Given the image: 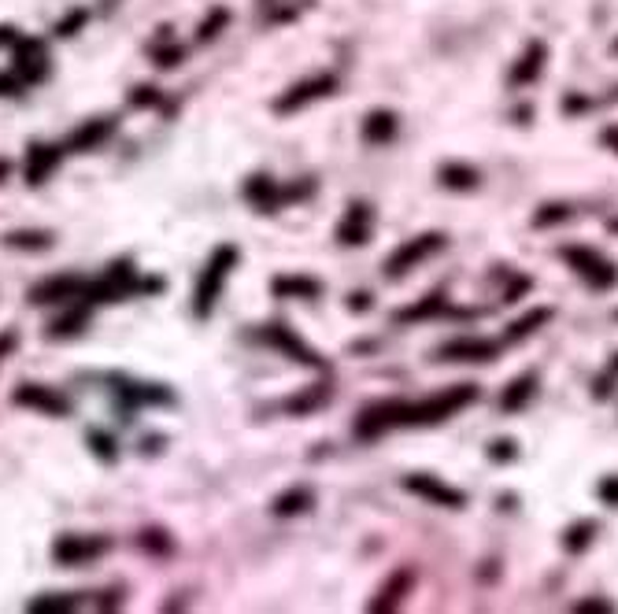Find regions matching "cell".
<instances>
[{
	"instance_id": "cell-1",
	"label": "cell",
	"mask_w": 618,
	"mask_h": 614,
	"mask_svg": "<svg viewBox=\"0 0 618 614\" xmlns=\"http://www.w3.org/2000/svg\"><path fill=\"white\" fill-rule=\"evenodd\" d=\"M482 388L478 385H452L444 393H434L426 400H382V403H370L367 411L356 418V437L363 441H375L382 437L385 429H422V426H441L448 418H456L463 407L478 403Z\"/></svg>"
},
{
	"instance_id": "cell-2",
	"label": "cell",
	"mask_w": 618,
	"mask_h": 614,
	"mask_svg": "<svg viewBox=\"0 0 618 614\" xmlns=\"http://www.w3.org/2000/svg\"><path fill=\"white\" fill-rule=\"evenodd\" d=\"M241 252L234 249V244H219V249L208 256V263H204V271L197 278V293H193V311L197 319H208L215 311V303L226 289V278H230V271L237 267Z\"/></svg>"
},
{
	"instance_id": "cell-3",
	"label": "cell",
	"mask_w": 618,
	"mask_h": 614,
	"mask_svg": "<svg viewBox=\"0 0 618 614\" xmlns=\"http://www.w3.org/2000/svg\"><path fill=\"white\" fill-rule=\"evenodd\" d=\"M560 259L596 293H607V289H614V285H618V267L604 252L589 249V244H563Z\"/></svg>"
},
{
	"instance_id": "cell-4",
	"label": "cell",
	"mask_w": 618,
	"mask_h": 614,
	"mask_svg": "<svg viewBox=\"0 0 618 614\" xmlns=\"http://www.w3.org/2000/svg\"><path fill=\"white\" fill-rule=\"evenodd\" d=\"M448 244V237L444 234H419V237H411V241H404V244H397L393 249V256L385 259V274L393 278V281H400L407 271H415L419 263H426V259H434L441 249Z\"/></svg>"
},
{
	"instance_id": "cell-5",
	"label": "cell",
	"mask_w": 618,
	"mask_h": 614,
	"mask_svg": "<svg viewBox=\"0 0 618 614\" xmlns=\"http://www.w3.org/2000/svg\"><path fill=\"white\" fill-rule=\"evenodd\" d=\"M334 93H337V74H312V78H304V81H297V86L285 89L274 100V111L293 115V111L315 104V100H322V96H334Z\"/></svg>"
},
{
	"instance_id": "cell-6",
	"label": "cell",
	"mask_w": 618,
	"mask_h": 614,
	"mask_svg": "<svg viewBox=\"0 0 618 614\" xmlns=\"http://www.w3.org/2000/svg\"><path fill=\"white\" fill-rule=\"evenodd\" d=\"M404 488L411 496H419L426 503H434V507H448V510H460L467 507V493L456 485H448L444 478H434V474H407L404 478Z\"/></svg>"
},
{
	"instance_id": "cell-7",
	"label": "cell",
	"mask_w": 618,
	"mask_h": 614,
	"mask_svg": "<svg viewBox=\"0 0 618 614\" xmlns=\"http://www.w3.org/2000/svg\"><path fill=\"white\" fill-rule=\"evenodd\" d=\"M504 341H489V337H452L437 348L441 363H492L500 356Z\"/></svg>"
},
{
	"instance_id": "cell-8",
	"label": "cell",
	"mask_w": 618,
	"mask_h": 614,
	"mask_svg": "<svg viewBox=\"0 0 618 614\" xmlns=\"http://www.w3.org/2000/svg\"><path fill=\"white\" fill-rule=\"evenodd\" d=\"M108 548H112L108 537H78V533H67V537H59L52 544V559L59 566H86V563L104 556Z\"/></svg>"
},
{
	"instance_id": "cell-9",
	"label": "cell",
	"mask_w": 618,
	"mask_h": 614,
	"mask_svg": "<svg viewBox=\"0 0 618 614\" xmlns=\"http://www.w3.org/2000/svg\"><path fill=\"white\" fill-rule=\"evenodd\" d=\"M263 341H267V344H274V348H282V352H285V356H293L297 363L312 366V371H326V359H322V356H319L304 337H297V330H290V326H282V322L267 326V330H263Z\"/></svg>"
},
{
	"instance_id": "cell-10",
	"label": "cell",
	"mask_w": 618,
	"mask_h": 614,
	"mask_svg": "<svg viewBox=\"0 0 618 614\" xmlns=\"http://www.w3.org/2000/svg\"><path fill=\"white\" fill-rule=\"evenodd\" d=\"M12 400L19 407H30V411L52 415V418H67L71 415V400L59 393V388H49V385H19Z\"/></svg>"
},
{
	"instance_id": "cell-11",
	"label": "cell",
	"mask_w": 618,
	"mask_h": 614,
	"mask_svg": "<svg viewBox=\"0 0 618 614\" xmlns=\"http://www.w3.org/2000/svg\"><path fill=\"white\" fill-rule=\"evenodd\" d=\"M370 234H375V211H370L367 200H352L344 219L337 222V241L352 249V244H367Z\"/></svg>"
},
{
	"instance_id": "cell-12",
	"label": "cell",
	"mask_w": 618,
	"mask_h": 614,
	"mask_svg": "<svg viewBox=\"0 0 618 614\" xmlns=\"http://www.w3.org/2000/svg\"><path fill=\"white\" fill-rule=\"evenodd\" d=\"M86 293V278L78 274H56V278H45L37 281L30 289V300L34 303H71V300H81Z\"/></svg>"
},
{
	"instance_id": "cell-13",
	"label": "cell",
	"mask_w": 618,
	"mask_h": 614,
	"mask_svg": "<svg viewBox=\"0 0 618 614\" xmlns=\"http://www.w3.org/2000/svg\"><path fill=\"white\" fill-rule=\"evenodd\" d=\"M545 64H548V45H545V41H529V45L522 49V56L514 59V67H511L507 81H511L514 89H522V86H533V81L541 78Z\"/></svg>"
},
{
	"instance_id": "cell-14",
	"label": "cell",
	"mask_w": 618,
	"mask_h": 614,
	"mask_svg": "<svg viewBox=\"0 0 618 614\" xmlns=\"http://www.w3.org/2000/svg\"><path fill=\"white\" fill-rule=\"evenodd\" d=\"M15 74L23 81H41L49 74V56H45V45L41 41H19L15 37Z\"/></svg>"
},
{
	"instance_id": "cell-15",
	"label": "cell",
	"mask_w": 618,
	"mask_h": 614,
	"mask_svg": "<svg viewBox=\"0 0 618 614\" xmlns=\"http://www.w3.org/2000/svg\"><path fill=\"white\" fill-rule=\"evenodd\" d=\"M244 200H249L252 203V208L256 211H263V215H271V211H278L282 208V186H278V181L271 178V174H252L249 181H244Z\"/></svg>"
},
{
	"instance_id": "cell-16",
	"label": "cell",
	"mask_w": 618,
	"mask_h": 614,
	"mask_svg": "<svg viewBox=\"0 0 618 614\" xmlns=\"http://www.w3.org/2000/svg\"><path fill=\"white\" fill-rule=\"evenodd\" d=\"M359 134H363L367 145H389V141L400 134V115L389 111V108H375V111L363 119Z\"/></svg>"
},
{
	"instance_id": "cell-17",
	"label": "cell",
	"mask_w": 618,
	"mask_h": 614,
	"mask_svg": "<svg viewBox=\"0 0 618 614\" xmlns=\"http://www.w3.org/2000/svg\"><path fill=\"white\" fill-rule=\"evenodd\" d=\"M437 181L444 189H452V193H474L482 186V171L470 167V163L448 159V163H441V167H437Z\"/></svg>"
},
{
	"instance_id": "cell-18",
	"label": "cell",
	"mask_w": 618,
	"mask_h": 614,
	"mask_svg": "<svg viewBox=\"0 0 618 614\" xmlns=\"http://www.w3.org/2000/svg\"><path fill=\"white\" fill-rule=\"evenodd\" d=\"M274 296L278 300H319L322 296V281L312 274H282L274 278Z\"/></svg>"
},
{
	"instance_id": "cell-19",
	"label": "cell",
	"mask_w": 618,
	"mask_h": 614,
	"mask_svg": "<svg viewBox=\"0 0 618 614\" xmlns=\"http://www.w3.org/2000/svg\"><path fill=\"white\" fill-rule=\"evenodd\" d=\"M59 156H64L59 145H30L27 149V181L30 186H41V181L59 167Z\"/></svg>"
},
{
	"instance_id": "cell-20",
	"label": "cell",
	"mask_w": 618,
	"mask_h": 614,
	"mask_svg": "<svg viewBox=\"0 0 618 614\" xmlns=\"http://www.w3.org/2000/svg\"><path fill=\"white\" fill-rule=\"evenodd\" d=\"M537 385H541V378L533 374V371H526V374H519L514 378L504 393H500V411H507V415H514V411H522V407L537 396Z\"/></svg>"
},
{
	"instance_id": "cell-21",
	"label": "cell",
	"mask_w": 618,
	"mask_h": 614,
	"mask_svg": "<svg viewBox=\"0 0 618 614\" xmlns=\"http://www.w3.org/2000/svg\"><path fill=\"white\" fill-rule=\"evenodd\" d=\"M411 585H415V574H411L407 566H400L393 578H389L385 585H382V592H378V600L370 603V610H397L400 603H404V596L411 592Z\"/></svg>"
},
{
	"instance_id": "cell-22",
	"label": "cell",
	"mask_w": 618,
	"mask_h": 614,
	"mask_svg": "<svg viewBox=\"0 0 618 614\" xmlns=\"http://www.w3.org/2000/svg\"><path fill=\"white\" fill-rule=\"evenodd\" d=\"M112 130H115V122H112V119L86 122V127H78V130L71 134L67 149H71V152H89V149H100V145H104V141L112 137Z\"/></svg>"
},
{
	"instance_id": "cell-23",
	"label": "cell",
	"mask_w": 618,
	"mask_h": 614,
	"mask_svg": "<svg viewBox=\"0 0 618 614\" xmlns=\"http://www.w3.org/2000/svg\"><path fill=\"white\" fill-rule=\"evenodd\" d=\"M315 507V488L312 485H293L274 500V515L278 518H293V515H304V510Z\"/></svg>"
},
{
	"instance_id": "cell-24",
	"label": "cell",
	"mask_w": 618,
	"mask_h": 614,
	"mask_svg": "<svg viewBox=\"0 0 618 614\" xmlns=\"http://www.w3.org/2000/svg\"><path fill=\"white\" fill-rule=\"evenodd\" d=\"M444 311H448V293L437 289V293H429L426 300H419V303L404 307V311H397V322H426V319H437Z\"/></svg>"
},
{
	"instance_id": "cell-25",
	"label": "cell",
	"mask_w": 618,
	"mask_h": 614,
	"mask_svg": "<svg viewBox=\"0 0 618 614\" xmlns=\"http://www.w3.org/2000/svg\"><path fill=\"white\" fill-rule=\"evenodd\" d=\"M596 533H600V526H596L592 518H578L574 526L563 529V551H570V556H582V551L592 548Z\"/></svg>"
},
{
	"instance_id": "cell-26",
	"label": "cell",
	"mask_w": 618,
	"mask_h": 614,
	"mask_svg": "<svg viewBox=\"0 0 618 614\" xmlns=\"http://www.w3.org/2000/svg\"><path fill=\"white\" fill-rule=\"evenodd\" d=\"M552 322V307H537V311H529V315H522L519 322H511V330L504 334V344H514V341H526L529 334H537L541 326H548Z\"/></svg>"
},
{
	"instance_id": "cell-27",
	"label": "cell",
	"mask_w": 618,
	"mask_h": 614,
	"mask_svg": "<svg viewBox=\"0 0 618 614\" xmlns=\"http://www.w3.org/2000/svg\"><path fill=\"white\" fill-rule=\"evenodd\" d=\"M8 249H19V252H45L52 249V234L49 230H15L4 237Z\"/></svg>"
},
{
	"instance_id": "cell-28",
	"label": "cell",
	"mask_w": 618,
	"mask_h": 614,
	"mask_svg": "<svg viewBox=\"0 0 618 614\" xmlns=\"http://www.w3.org/2000/svg\"><path fill=\"white\" fill-rule=\"evenodd\" d=\"M322 403H329V385H312L307 393H300V396H293L290 403H285V411L307 415V411H319Z\"/></svg>"
},
{
	"instance_id": "cell-29",
	"label": "cell",
	"mask_w": 618,
	"mask_h": 614,
	"mask_svg": "<svg viewBox=\"0 0 618 614\" xmlns=\"http://www.w3.org/2000/svg\"><path fill=\"white\" fill-rule=\"evenodd\" d=\"M570 219V203H545L541 211H533V230H548L560 226V222Z\"/></svg>"
},
{
	"instance_id": "cell-30",
	"label": "cell",
	"mask_w": 618,
	"mask_h": 614,
	"mask_svg": "<svg viewBox=\"0 0 618 614\" xmlns=\"http://www.w3.org/2000/svg\"><path fill=\"white\" fill-rule=\"evenodd\" d=\"M81 326H86V307H74V311H67L64 319H56L49 330H52V337H71V334H78Z\"/></svg>"
},
{
	"instance_id": "cell-31",
	"label": "cell",
	"mask_w": 618,
	"mask_h": 614,
	"mask_svg": "<svg viewBox=\"0 0 618 614\" xmlns=\"http://www.w3.org/2000/svg\"><path fill=\"white\" fill-rule=\"evenodd\" d=\"M81 600L78 596H37L27 603V610H37V614H49V610H74Z\"/></svg>"
},
{
	"instance_id": "cell-32",
	"label": "cell",
	"mask_w": 618,
	"mask_h": 614,
	"mask_svg": "<svg viewBox=\"0 0 618 614\" xmlns=\"http://www.w3.org/2000/svg\"><path fill=\"white\" fill-rule=\"evenodd\" d=\"M86 441H89V448H93V452H97L100 459H104V463H112V459H115V441H112L108 434H100V429H89Z\"/></svg>"
},
{
	"instance_id": "cell-33",
	"label": "cell",
	"mask_w": 618,
	"mask_h": 614,
	"mask_svg": "<svg viewBox=\"0 0 618 614\" xmlns=\"http://www.w3.org/2000/svg\"><path fill=\"white\" fill-rule=\"evenodd\" d=\"M514 456H519V444H514L511 437H497L489 444V459L492 463H511Z\"/></svg>"
},
{
	"instance_id": "cell-34",
	"label": "cell",
	"mask_w": 618,
	"mask_h": 614,
	"mask_svg": "<svg viewBox=\"0 0 618 614\" xmlns=\"http://www.w3.org/2000/svg\"><path fill=\"white\" fill-rule=\"evenodd\" d=\"M596 496H600L604 507H618V474H607L596 485Z\"/></svg>"
},
{
	"instance_id": "cell-35",
	"label": "cell",
	"mask_w": 618,
	"mask_h": 614,
	"mask_svg": "<svg viewBox=\"0 0 618 614\" xmlns=\"http://www.w3.org/2000/svg\"><path fill=\"white\" fill-rule=\"evenodd\" d=\"M226 19H230V15H226L222 8H215V12H212V19H204V23H200V41H212V37H219L215 30H219V27H226Z\"/></svg>"
},
{
	"instance_id": "cell-36",
	"label": "cell",
	"mask_w": 618,
	"mask_h": 614,
	"mask_svg": "<svg viewBox=\"0 0 618 614\" xmlns=\"http://www.w3.org/2000/svg\"><path fill=\"white\" fill-rule=\"evenodd\" d=\"M23 86H27V81L19 78V74H0V96H15Z\"/></svg>"
},
{
	"instance_id": "cell-37",
	"label": "cell",
	"mask_w": 618,
	"mask_h": 614,
	"mask_svg": "<svg viewBox=\"0 0 618 614\" xmlns=\"http://www.w3.org/2000/svg\"><path fill=\"white\" fill-rule=\"evenodd\" d=\"M81 23H86V12H74V15L67 19V23H56V34H59V37H71Z\"/></svg>"
},
{
	"instance_id": "cell-38",
	"label": "cell",
	"mask_w": 618,
	"mask_h": 614,
	"mask_svg": "<svg viewBox=\"0 0 618 614\" xmlns=\"http://www.w3.org/2000/svg\"><path fill=\"white\" fill-rule=\"evenodd\" d=\"M578 610H582V614H589V610L611 614V610H614V603H607V600H582V603H578Z\"/></svg>"
},
{
	"instance_id": "cell-39",
	"label": "cell",
	"mask_w": 618,
	"mask_h": 614,
	"mask_svg": "<svg viewBox=\"0 0 618 614\" xmlns=\"http://www.w3.org/2000/svg\"><path fill=\"white\" fill-rule=\"evenodd\" d=\"M348 307H352V311H367V307H370V296H367V293H352V296H348Z\"/></svg>"
},
{
	"instance_id": "cell-40",
	"label": "cell",
	"mask_w": 618,
	"mask_h": 614,
	"mask_svg": "<svg viewBox=\"0 0 618 614\" xmlns=\"http://www.w3.org/2000/svg\"><path fill=\"white\" fill-rule=\"evenodd\" d=\"M600 141H604V145H607V149H611V152H614V156H618V127H607V130H604V137H600Z\"/></svg>"
},
{
	"instance_id": "cell-41",
	"label": "cell",
	"mask_w": 618,
	"mask_h": 614,
	"mask_svg": "<svg viewBox=\"0 0 618 614\" xmlns=\"http://www.w3.org/2000/svg\"><path fill=\"white\" fill-rule=\"evenodd\" d=\"M156 89H137V96H134V104H156Z\"/></svg>"
},
{
	"instance_id": "cell-42",
	"label": "cell",
	"mask_w": 618,
	"mask_h": 614,
	"mask_svg": "<svg viewBox=\"0 0 618 614\" xmlns=\"http://www.w3.org/2000/svg\"><path fill=\"white\" fill-rule=\"evenodd\" d=\"M12 348H15V334H4V337H0V356H8Z\"/></svg>"
},
{
	"instance_id": "cell-43",
	"label": "cell",
	"mask_w": 618,
	"mask_h": 614,
	"mask_svg": "<svg viewBox=\"0 0 618 614\" xmlns=\"http://www.w3.org/2000/svg\"><path fill=\"white\" fill-rule=\"evenodd\" d=\"M8 171H12V163H8V159H0V181L8 178Z\"/></svg>"
},
{
	"instance_id": "cell-44",
	"label": "cell",
	"mask_w": 618,
	"mask_h": 614,
	"mask_svg": "<svg viewBox=\"0 0 618 614\" xmlns=\"http://www.w3.org/2000/svg\"><path fill=\"white\" fill-rule=\"evenodd\" d=\"M607 226H611V234H618V219H611V222H607Z\"/></svg>"
},
{
	"instance_id": "cell-45",
	"label": "cell",
	"mask_w": 618,
	"mask_h": 614,
	"mask_svg": "<svg viewBox=\"0 0 618 614\" xmlns=\"http://www.w3.org/2000/svg\"><path fill=\"white\" fill-rule=\"evenodd\" d=\"M611 49H614V52H618V41H614V45H611Z\"/></svg>"
}]
</instances>
